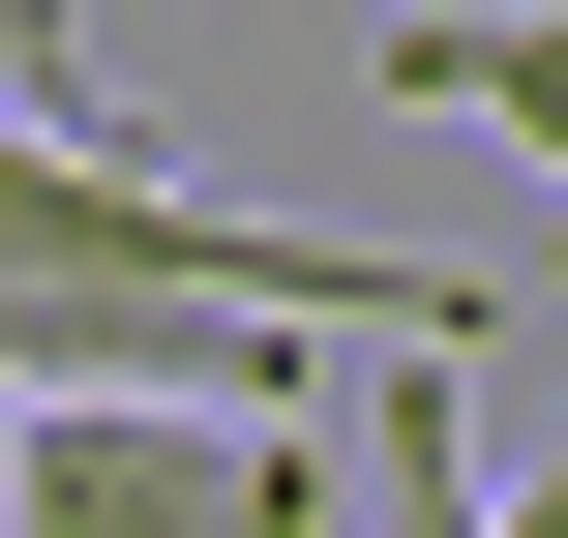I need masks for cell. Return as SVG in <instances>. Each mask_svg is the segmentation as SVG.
Instances as JSON below:
<instances>
[{
  "label": "cell",
  "mask_w": 568,
  "mask_h": 538,
  "mask_svg": "<svg viewBox=\"0 0 568 538\" xmlns=\"http://www.w3.org/2000/svg\"><path fill=\"white\" fill-rule=\"evenodd\" d=\"M389 329L479 359V270L270 240V210H210V180L120 150V120H0V389H210V419H300V359H389Z\"/></svg>",
  "instance_id": "1"
},
{
  "label": "cell",
  "mask_w": 568,
  "mask_h": 538,
  "mask_svg": "<svg viewBox=\"0 0 568 538\" xmlns=\"http://www.w3.org/2000/svg\"><path fill=\"white\" fill-rule=\"evenodd\" d=\"M0 538H329L300 419H210V389H30Z\"/></svg>",
  "instance_id": "2"
},
{
  "label": "cell",
  "mask_w": 568,
  "mask_h": 538,
  "mask_svg": "<svg viewBox=\"0 0 568 538\" xmlns=\"http://www.w3.org/2000/svg\"><path fill=\"white\" fill-rule=\"evenodd\" d=\"M389 538H539L479 479V419H449V329H389Z\"/></svg>",
  "instance_id": "3"
},
{
  "label": "cell",
  "mask_w": 568,
  "mask_h": 538,
  "mask_svg": "<svg viewBox=\"0 0 568 538\" xmlns=\"http://www.w3.org/2000/svg\"><path fill=\"white\" fill-rule=\"evenodd\" d=\"M359 90H419V120H539V0H389Z\"/></svg>",
  "instance_id": "4"
},
{
  "label": "cell",
  "mask_w": 568,
  "mask_h": 538,
  "mask_svg": "<svg viewBox=\"0 0 568 538\" xmlns=\"http://www.w3.org/2000/svg\"><path fill=\"white\" fill-rule=\"evenodd\" d=\"M0 120H90V0H0Z\"/></svg>",
  "instance_id": "5"
}]
</instances>
